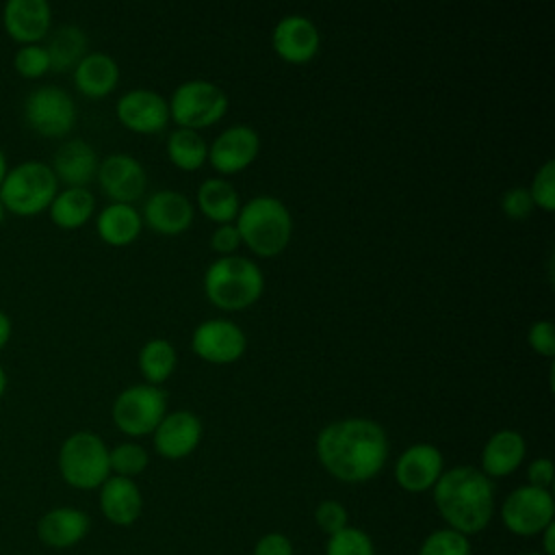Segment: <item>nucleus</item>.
Wrapping results in <instances>:
<instances>
[{"mask_svg": "<svg viewBox=\"0 0 555 555\" xmlns=\"http://www.w3.org/2000/svg\"><path fill=\"white\" fill-rule=\"evenodd\" d=\"M262 291L260 267L243 256H221L204 273V293L221 310H243L258 301Z\"/></svg>", "mask_w": 555, "mask_h": 555, "instance_id": "nucleus-4", "label": "nucleus"}, {"mask_svg": "<svg viewBox=\"0 0 555 555\" xmlns=\"http://www.w3.org/2000/svg\"><path fill=\"white\" fill-rule=\"evenodd\" d=\"M95 210V197L80 186H65L59 191L48 208L50 219L61 230H76L85 225Z\"/></svg>", "mask_w": 555, "mask_h": 555, "instance_id": "nucleus-26", "label": "nucleus"}, {"mask_svg": "<svg viewBox=\"0 0 555 555\" xmlns=\"http://www.w3.org/2000/svg\"><path fill=\"white\" fill-rule=\"evenodd\" d=\"M4 212H7V210H4V206H2V202H0V225H2V219H4Z\"/></svg>", "mask_w": 555, "mask_h": 555, "instance_id": "nucleus-46", "label": "nucleus"}, {"mask_svg": "<svg viewBox=\"0 0 555 555\" xmlns=\"http://www.w3.org/2000/svg\"><path fill=\"white\" fill-rule=\"evenodd\" d=\"M527 479L529 486L548 490L553 483V462L548 457H538L527 466Z\"/></svg>", "mask_w": 555, "mask_h": 555, "instance_id": "nucleus-41", "label": "nucleus"}, {"mask_svg": "<svg viewBox=\"0 0 555 555\" xmlns=\"http://www.w3.org/2000/svg\"><path fill=\"white\" fill-rule=\"evenodd\" d=\"M325 555H375L373 540L358 527H345L327 538Z\"/></svg>", "mask_w": 555, "mask_h": 555, "instance_id": "nucleus-32", "label": "nucleus"}, {"mask_svg": "<svg viewBox=\"0 0 555 555\" xmlns=\"http://www.w3.org/2000/svg\"><path fill=\"white\" fill-rule=\"evenodd\" d=\"M202 440V421L191 410L167 412L154 429V449L167 460L191 455Z\"/></svg>", "mask_w": 555, "mask_h": 555, "instance_id": "nucleus-17", "label": "nucleus"}, {"mask_svg": "<svg viewBox=\"0 0 555 555\" xmlns=\"http://www.w3.org/2000/svg\"><path fill=\"white\" fill-rule=\"evenodd\" d=\"M527 191L533 199V206H538L546 212H553V208H555V163L553 160H546L535 171L531 186Z\"/></svg>", "mask_w": 555, "mask_h": 555, "instance_id": "nucleus-35", "label": "nucleus"}, {"mask_svg": "<svg viewBox=\"0 0 555 555\" xmlns=\"http://www.w3.org/2000/svg\"><path fill=\"white\" fill-rule=\"evenodd\" d=\"M501 208L509 219H525L533 210V199L525 186H512L503 193Z\"/></svg>", "mask_w": 555, "mask_h": 555, "instance_id": "nucleus-37", "label": "nucleus"}, {"mask_svg": "<svg viewBox=\"0 0 555 555\" xmlns=\"http://www.w3.org/2000/svg\"><path fill=\"white\" fill-rule=\"evenodd\" d=\"M7 373H4V369H2V364H0V397L4 395V390H7Z\"/></svg>", "mask_w": 555, "mask_h": 555, "instance_id": "nucleus-45", "label": "nucleus"}, {"mask_svg": "<svg viewBox=\"0 0 555 555\" xmlns=\"http://www.w3.org/2000/svg\"><path fill=\"white\" fill-rule=\"evenodd\" d=\"M7 171H9V165H7V156H4V152L0 150V184H2V180H4V176H7Z\"/></svg>", "mask_w": 555, "mask_h": 555, "instance_id": "nucleus-44", "label": "nucleus"}, {"mask_svg": "<svg viewBox=\"0 0 555 555\" xmlns=\"http://www.w3.org/2000/svg\"><path fill=\"white\" fill-rule=\"evenodd\" d=\"M247 347L243 330L230 319H206L191 334V349L210 364H232Z\"/></svg>", "mask_w": 555, "mask_h": 555, "instance_id": "nucleus-11", "label": "nucleus"}, {"mask_svg": "<svg viewBox=\"0 0 555 555\" xmlns=\"http://www.w3.org/2000/svg\"><path fill=\"white\" fill-rule=\"evenodd\" d=\"M197 206L210 221L230 223L238 215L241 199L225 178H206L197 189Z\"/></svg>", "mask_w": 555, "mask_h": 555, "instance_id": "nucleus-27", "label": "nucleus"}, {"mask_svg": "<svg viewBox=\"0 0 555 555\" xmlns=\"http://www.w3.org/2000/svg\"><path fill=\"white\" fill-rule=\"evenodd\" d=\"M167 156L182 171L199 169L208 158V145L197 130L176 128L167 137Z\"/></svg>", "mask_w": 555, "mask_h": 555, "instance_id": "nucleus-29", "label": "nucleus"}, {"mask_svg": "<svg viewBox=\"0 0 555 555\" xmlns=\"http://www.w3.org/2000/svg\"><path fill=\"white\" fill-rule=\"evenodd\" d=\"M52 24V9L46 0H9L2 7V26L20 46L39 43Z\"/></svg>", "mask_w": 555, "mask_h": 555, "instance_id": "nucleus-18", "label": "nucleus"}, {"mask_svg": "<svg viewBox=\"0 0 555 555\" xmlns=\"http://www.w3.org/2000/svg\"><path fill=\"white\" fill-rule=\"evenodd\" d=\"M46 52L50 56V69L54 72H74V67L87 54V35L74 24H65L54 30Z\"/></svg>", "mask_w": 555, "mask_h": 555, "instance_id": "nucleus-28", "label": "nucleus"}, {"mask_svg": "<svg viewBox=\"0 0 555 555\" xmlns=\"http://www.w3.org/2000/svg\"><path fill=\"white\" fill-rule=\"evenodd\" d=\"M271 46L282 61L301 65L319 52L321 35L312 20L304 15H284L271 33Z\"/></svg>", "mask_w": 555, "mask_h": 555, "instance_id": "nucleus-16", "label": "nucleus"}, {"mask_svg": "<svg viewBox=\"0 0 555 555\" xmlns=\"http://www.w3.org/2000/svg\"><path fill=\"white\" fill-rule=\"evenodd\" d=\"M113 423L126 436L154 434L167 414V392L160 386L134 384L124 388L113 401Z\"/></svg>", "mask_w": 555, "mask_h": 555, "instance_id": "nucleus-8", "label": "nucleus"}, {"mask_svg": "<svg viewBox=\"0 0 555 555\" xmlns=\"http://www.w3.org/2000/svg\"><path fill=\"white\" fill-rule=\"evenodd\" d=\"M119 80L117 61L106 52H87L74 67V85L87 98L108 95Z\"/></svg>", "mask_w": 555, "mask_h": 555, "instance_id": "nucleus-24", "label": "nucleus"}, {"mask_svg": "<svg viewBox=\"0 0 555 555\" xmlns=\"http://www.w3.org/2000/svg\"><path fill=\"white\" fill-rule=\"evenodd\" d=\"M104 195L115 204H132L145 191L147 176L143 165L130 154H111L98 165L95 173Z\"/></svg>", "mask_w": 555, "mask_h": 555, "instance_id": "nucleus-12", "label": "nucleus"}, {"mask_svg": "<svg viewBox=\"0 0 555 555\" xmlns=\"http://www.w3.org/2000/svg\"><path fill=\"white\" fill-rule=\"evenodd\" d=\"M143 219L154 232L182 234L193 223V206L180 191L163 189L145 199Z\"/></svg>", "mask_w": 555, "mask_h": 555, "instance_id": "nucleus-19", "label": "nucleus"}, {"mask_svg": "<svg viewBox=\"0 0 555 555\" xmlns=\"http://www.w3.org/2000/svg\"><path fill=\"white\" fill-rule=\"evenodd\" d=\"M210 245L215 251H219L221 256H232V251L241 245V234L236 230V225L232 223H221L212 236H210Z\"/></svg>", "mask_w": 555, "mask_h": 555, "instance_id": "nucleus-40", "label": "nucleus"}, {"mask_svg": "<svg viewBox=\"0 0 555 555\" xmlns=\"http://www.w3.org/2000/svg\"><path fill=\"white\" fill-rule=\"evenodd\" d=\"M98 165V154L87 141L69 139L56 147L50 169L65 186L85 189L95 178Z\"/></svg>", "mask_w": 555, "mask_h": 555, "instance_id": "nucleus-20", "label": "nucleus"}, {"mask_svg": "<svg viewBox=\"0 0 555 555\" xmlns=\"http://www.w3.org/2000/svg\"><path fill=\"white\" fill-rule=\"evenodd\" d=\"M100 509L113 525H132L143 509V496L139 486L128 477H108L100 486Z\"/></svg>", "mask_w": 555, "mask_h": 555, "instance_id": "nucleus-21", "label": "nucleus"}, {"mask_svg": "<svg viewBox=\"0 0 555 555\" xmlns=\"http://www.w3.org/2000/svg\"><path fill=\"white\" fill-rule=\"evenodd\" d=\"M527 442L516 429H499L494 431L481 451V473L486 477H507L512 475L525 460Z\"/></svg>", "mask_w": 555, "mask_h": 555, "instance_id": "nucleus-22", "label": "nucleus"}, {"mask_svg": "<svg viewBox=\"0 0 555 555\" xmlns=\"http://www.w3.org/2000/svg\"><path fill=\"white\" fill-rule=\"evenodd\" d=\"M59 473L72 488H100L111 477L108 447L93 431H74L59 449Z\"/></svg>", "mask_w": 555, "mask_h": 555, "instance_id": "nucleus-6", "label": "nucleus"}, {"mask_svg": "<svg viewBox=\"0 0 555 555\" xmlns=\"http://www.w3.org/2000/svg\"><path fill=\"white\" fill-rule=\"evenodd\" d=\"M317 457L338 481H369L388 460V438L371 418H340L319 431Z\"/></svg>", "mask_w": 555, "mask_h": 555, "instance_id": "nucleus-1", "label": "nucleus"}, {"mask_svg": "<svg viewBox=\"0 0 555 555\" xmlns=\"http://www.w3.org/2000/svg\"><path fill=\"white\" fill-rule=\"evenodd\" d=\"M293 542L278 531L264 533L256 544H254V553L251 555H293Z\"/></svg>", "mask_w": 555, "mask_h": 555, "instance_id": "nucleus-39", "label": "nucleus"}, {"mask_svg": "<svg viewBox=\"0 0 555 555\" xmlns=\"http://www.w3.org/2000/svg\"><path fill=\"white\" fill-rule=\"evenodd\" d=\"M143 219L132 204H115L111 202L98 212L95 230L98 236L113 247H124L134 243V238L141 234Z\"/></svg>", "mask_w": 555, "mask_h": 555, "instance_id": "nucleus-25", "label": "nucleus"}, {"mask_svg": "<svg viewBox=\"0 0 555 555\" xmlns=\"http://www.w3.org/2000/svg\"><path fill=\"white\" fill-rule=\"evenodd\" d=\"M147 451L134 442H121L115 449H108V466L117 477L132 479L147 468Z\"/></svg>", "mask_w": 555, "mask_h": 555, "instance_id": "nucleus-31", "label": "nucleus"}, {"mask_svg": "<svg viewBox=\"0 0 555 555\" xmlns=\"http://www.w3.org/2000/svg\"><path fill=\"white\" fill-rule=\"evenodd\" d=\"M540 535H542V546H544L542 555H555V522H551Z\"/></svg>", "mask_w": 555, "mask_h": 555, "instance_id": "nucleus-43", "label": "nucleus"}, {"mask_svg": "<svg viewBox=\"0 0 555 555\" xmlns=\"http://www.w3.org/2000/svg\"><path fill=\"white\" fill-rule=\"evenodd\" d=\"M169 117L178 128L199 130L217 124L228 111L225 91L210 80H186L178 85L169 98Z\"/></svg>", "mask_w": 555, "mask_h": 555, "instance_id": "nucleus-7", "label": "nucleus"}, {"mask_svg": "<svg viewBox=\"0 0 555 555\" xmlns=\"http://www.w3.org/2000/svg\"><path fill=\"white\" fill-rule=\"evenodd\" d=\"M13 67L22 78H28V80L41 78L43 74L50 72V56L46 52V46L41 43L20 46L13 56Z\"/></svg>", "mask_w": 555, "mask_h": 555, "instance_id": "nucleus-34", "label": "nucleus"}, {"mask_svg": "<svg viewBox=\"0 0 555 555\" xmlns=\"http://www.w3.org/2000/svg\"><path fill=\"white\" fill-rule=\"evenodd\" d=\"M555 516L551 490L535 486H520L512 490L501 505V520L514 535H540Z\"/></svg>", "mask_w": 555, "mask_h": 555, "instance_id": "nucleus-10", "label": "nucleus"}, {"mask_svg": "<svg viewBox=\"0 0 555 555\" xmlns=\"http://www.w3.org/2000/svg\"><path fill=\"white\" fill-rule=\"evenodd\" d=\"M442 453L429 442L410 444L395 464V479L405 492H425L436 486L442 475Z\"/></svg>", "mask_w": 555, "mask_h": 555, "instance_id": "nucleus-15", "label": "nucleus"}, {"mask_svg": "<svg viewBox=\"0 0 555 555\" xmlns=\"http://www.w3.org/2000/svg\"><path fill=\"white\" fill-rule=\"evenodd\" d=\"M525 555H542V553H525Z\"/></svg>", "mask_w": 555, "mask_h": 555, "instance_id": "nucleus-47", "label": "nucleus"}, {"mask_svg": "<svg viewBox=\"0 0 555 555\" xmlns=\"http://www.w3.org/2000/svg\"><path fill=\"white\" fill-rule=\"evenodd\" d=\"M418 555H470V542L464 533L449 527L436 529L423 540Z\"/></svg>", "mask_w": 555, "mask_h": 555, "instance_id": "nucleus-33", "label": "nucleus"}, {"mask_svg": "<svg viewBox=\"0 0 555 555\" xmlns=\"http://www.w3.org/2000/svg\"><path fill=\"white\" fill-rule=\"evenodd\" d=\"M236 230L254 254L271 258L286 249L293 234V217L282 199L258 195L238 208Z\"/></svg>", "mask_w": 555, "mask_h": 555, "instance_id": "nucleus-3", "label": "nucleus"}, {"mask_svg": "<svg viewBox=\"0 0 555 555\" xmlns=\"http://www.w3.org/2000/svg\"><path fill=\"white\" fill-rule=\"evenodd\" d=\"M434 503L449 529L466 538L488 527L494 514V483L475 466H453L436 481Z\"/></svg>", "mask_w": 555, "mask_h": 555, "instance_id": "nucleus-2", "label": "nucleus"}, {"mask_svg": "<svg viewBox=\"0 0 555 555\" xmlns=\"http://www.w3.org/2000/svg\"><path fill=\"white\" fill-rule=\"evenodd\" d=\"M24 121L41 137H65L76 124V104L72 95L56 85L35 87L24 98Z\"/></svg>", "mask_w": 555, "mask_h": 555, "instance_id": "nucleus-9", "label": "nucleus"}, {"mask_svg": "<svg viewBox=\"0 0 555 555\" xmlns=\"http://www.w3.org/2000/svg\"><path fill=\"white\" fill-rule=\"evenodd\" d=\"M527 340H529V347L538 356H544V358H553L555 356V334H553V323L551 321L544 319V321L531 323Z\"/></svg>", "mask_w": 555, "mask_h": 555, "instance_id": "nucleus-38", "label": "nucleus"}, {"mask_svg": "<svg viewBox=\"0 0 555 555\" xmlns=\"http://www.w3.org/2000/svg\"><path fill=\"white\" fill-rule=\"evenodd\" d=\"M314 520L323 533L334 535L347 527V509L343 503H338L334 499H325L317 505Z\"/></svg>", "mask_w": 555, "mask_h": 555, "instance_id": "nucleus-36", "label": "nucleus"}, {"mask_svg": "<svg viewBox=\"0 0 555 555\" xmlns=\"http://www.w3.org/2000/svg\"><path fill=\"white\" fill-rule=\"evenodd\" d=\"M87 533L89 516L78 507H54L37 522V535L50 548H69Z\"/></svg>", "mask_w": 555, "mask_h": 555, "instance_id": "nucleus-23", "label": "nucleus"}, {"mask_svg": "<svg viewBox=\"0 0 555 555\" xmlns=\"http://www.w3.org/2000/svg\"><path fill=\"white\" fill-rule=\"evenodd\" d=\"M59 193V180L50 165L41 160H24L11 167L0 184V202L4 210L17 217H35L50 208Z\"/></svg>", "mask_w": 555, "mask_h": 555, "instance_id": "nucleus-5", "label": "nucleus"}, {"mask_svg": "<svg viewBox=\"0 0 555 555\" xmlns=\"http://www.w3.org/2000/svg\"><path fill=\"white\" fill-rule=\"evenodd\" d=\"M11 334H13V323H11L9 314H7L4 310H0V351H2L4 345L9 343Z\"/></svg>", "mask_w": 555, "mask_h": 555, "instance_id": "nucleus-42", "label": "nucleus"}, {"mask_svg": "<svg viewBox=\"0 0 555 555\" xmlns=\"http://www.w3.org/2000/svg\"><path fill=\"white\" fill-rule=\"evenodd\" d=\"M178 356L167 338H152L139 351V371L147 384H163L176 369Z\"/></svg>", "mask_w": 555, "mask_h": 555, "instance_id": "nucleus-30", "label": "nucleus"}, {"mask_svg": "<svg viewBox=\"0 0 555 555\" xmlns=\"http://www.w3.org/2000/svg\"><path fill=\"white\" fill-rule=\"evenodd\" d=\"M117 119L132 132H160L169 121L167 100L152 89L126 91L115 104Z\"/></svg>", "mask_w": 555, "mask_h": 555, "instance_id": "nucleus-13", "label": "nucleus"}, {"mask_svg": "<svg viewBox=\"0 0 555 555\" xmlns=\"http://www.w3.org/2000/svg\"><path fill=\"white\" fill-rule=\"evenodd\" d=\"M260 152V137L251 126L225 128L208 147V160L219 173H236L249 167Z\"/></svg>", "mask_w": 555, "mask_h": 555, "instance_id": "nucleus-14", "label": "nucleus"}]
</instances>
